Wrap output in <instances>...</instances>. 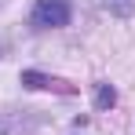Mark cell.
<instances>
[{"mask_svg": "<svg viewBox=\"0 0 135 135\" xmlns=\"http://www.w3.org/2000/svg\"><path fill=\"white\" fill-rule=\"evenodd\" d=\"M113 102H117V91H113L110 84H99V88H95V106H99V110H110Z\"/></svg>", "mask_w": 135, "mask_h": 135, "instance_id": "obj_3", "label": "cell"}, {"mask_svg": "<svg viewBox=\"0 0 135 135\" xmlns=\"http://www.w3.org/2000/svg\"><path fill=\"white\" fill-rule=\"evenodd\" d=\"M69 0H37L33 4V26L40 29H59V26H69Z\"/></svg>", "mask_w": 135, "mask_h": 135, "instance_id": "obj_1", "label": "cell"}, {"mask_svg": "<svg viewBox=\"0 0 135 135\" xmlns=\"http://www.w3.org/2000/svg\"><path fill=\"white\" fill-rule=\"evenodd\" d=\"M106 7H110L113 15H120V18H128L135 11V0H106Z\"/></svg>", "mask_w": 135, "mask_h": 135, "instance_id": "obj_4", "label": "cell"}, {"mask_svg": "<svg viewBox=\"0 0 135 135\" xmlns=\"http://www.w3.org/2000/svg\"><path fill=\"white\" fill-rule=\"evenodd\" d=\"M26 88H47V91H62V95H73V84L59 80V77H47V73H37V69H26L22 73Z\"/></svg>", "mask_w": 135, "mask_h": 135, "instance_id": "obj_2", "label": "cell"}]
</instances>
